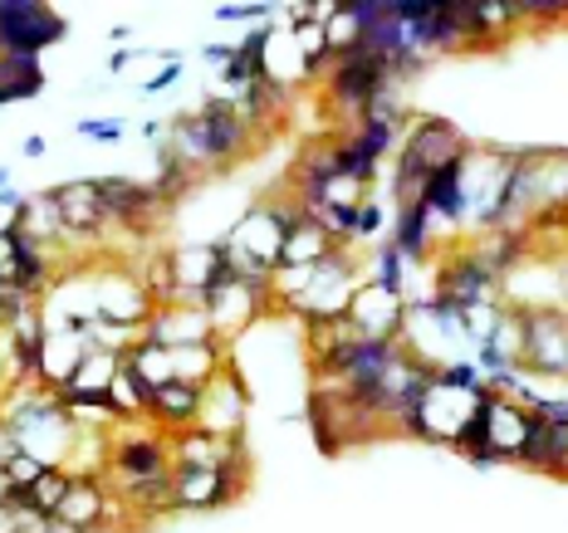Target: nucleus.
I'll use <instances>...</instances> for the list:
<instances>
[{
  "label": "nucleus",
  "mask_w": 568,
  "mask_h": 533,
  "mask_svg": "<svg viewBox=\"0 0 568 533\" xmlns=\"http://www.w3.org/2000/svg\"><path fill=\"white\" fill-rule=\"evenodd\" d=\"M69 470H44L40 480L30 484V509L34 514H59V504H64V494H69Z\"/></svg>",
  "instance_id": "nucleus-30"
},
{
  "label": "nucleus",
  "mask_w": 568,
  "mask_h": 533,
  "mask_svg": "<svg viewBox=\"0 0 568 533\" xmlns=\"http://www.w3.org/2000/svg\"><path fill=\"white\" fill-rule=\"evenodd\" d=\"M69 34V20L44 0H0V54H40Z\"/></svg>",
  "instance_id": "nucleus-10"
},
{
  "label": "nucleus",
  "mask_w": 568,
  "mask_h": 533,
  "mask_svg": "<svg viewBox=\"0 0 568 533\" xmlns=\"http://www.w3.org/2000/svg\"><path fill=\"white\" fill-rule=\"evenodd\" d=\"M348 324L358 328L363 338L402 342V334H407V299H397V294L377 289L373 279H363L358 294H353V304H348Z\"/></svg>",
  "instance_id": "nucleus-13"
},
{
  "label": "nucleus",
  "mask_w": 568,
  "mask_h": 533,
  "mask_svg": "<svg viewBox=\"0 0 568 533\" xmlns=\"http://www.w3.org/2000/svg\"><path fill=\"white\" fill-rule=\"evenodd\" d=\"M6 103H10V93H6V89H0V109H6Z\"/></svg>",
  "instance_id": "nucleus-45"
},
{
  "label": "nucleus",
  "mask_w": 568,
  "mask_h": 533,
  "mask_svg": "<svg viewBox=\"0 0 568 533\" xmlns=\"http://www.w3.org/2000/svg\"><path fill=\"white\" fill-rule=\"evenodd\" d=\"M93 294H99V318L103 324H118V328H142L152 318V294L142 275H128V269H113V275L93 279Z\"/></svg>",
  "instance_id": "nucleus-12"
},
{
  "label": "nucleus",
  "mask_w": 568,
  "mask_h": 533,
  "mask_svg": "<svg viewBox=\"0 0 568 533\" xmlns=\"http://www.w3.org/2000/svg\"><path fill=\"white\" fill-rule=\"evenodd\" d=\"M0 275H10V240L0 235Z\"/></svg>",
  "instance_id": "nucleus-43"
},
{
  "label": "nucleus",
  "mask_w": 568,
  "mask_h": 533,
  "mask_svg": "<svg viewBox=\"0 0 568 533\" xmlns=\"http://www.w3.org/2000/svg\"><path fill=\"white\" fill-rule=\"evenodd\" d=\"M54 201H59L64 235H99L109 225L103 201H99V182H64V186H54Z\"/></svg>",
  "instance_id": "nucleus-21"
},
{
  "label": "nucleus",
  "mask_w": 568,
  "mask_h": 533,
  "mask_svg": "<svg viewBox=\"0 0 568 533\" xmlns=\"http://www.w3.org/2000/svg\"><path fill=\"white\" fill-rule=\"evenodd\" d=\"M123 372H133L148 392H158V387L172 382V348H162V342H148L138 338L133 348L123 352Z\"/></svg>",
  "instance_id": "nucleus-26"
},
{
  "label": "nucleus",
  "mask_w": 568,
  "mask_h": 533,
  "mask_svg": "<svg viewBox=\"0 0 568 533\" xmlns=\"http://www.w3.org/2000/svg\"><path fill=\"white\" fill-rule=\"evenodd\" d=\"M6 186H10V167H0V192H6Z\"/></svg>",
  "instance_id": "nucleus-44"
},
{
  "label": "nucleus",
  "mask_w": 568,
  "mask_h": 533,
  "mask_svg": "<svg viewBox=\"0 0 568 533\" xmlns=\"http://www.w3.org/2000/svg\"><path fill=\"white\" fill-rule=\"evenodd\" d=\"M20 201H26V196H20V192H16V186H6V192H0V206H10V211H16V206H20Z\"/></svg>",
  "instance_id": "nucleus-41"
},
{
  "label": "nucleus",
  "mask_w": 568,
  "mask_h": 533,
  "mask_svg": "<svg viewBox=\"0 0 568 533\" xmlns=\"http://www.w3.org/2000/svg\"><path fill=\"white\" fill-rule=\"evenodd\" d=\"M231 54H235V44H221V40H211V44H206V50H201V59H206V64H211V69H216V74H221V69H226V64H231Z\"/></svg>",
  "instance_id": "nucleus-37"
},
{
  "label": "nucleus",
  "mask_w": 568,
  "mask_h": 533,
  "mask_svg": "<svg viewBox=\"0 0 568 533\" xmlns=\"http://www.w3.org/2000/svg\"><path fill=\"white\" fill-rule=\"evenodd\" d=\"M192 182H196V172L186 167V162L176 157L172 147H162V157H158V182H152V192H158L162 201H176Z\"/></svg>",
  "instance_id": "nucleus-29"
},
{
  "label": "nucleus",
  "mask_w": 568,
  "mask_h": 533,
  "mask_svg": "<svg viewBox=\"0 0 568 533\" xmlns=\"http://www.w3.org/2000/svg\"><path fill=\"white\" fill-rule=\"evenodd\" d=\"M142 137H148V142H162V123H158V117H152V123H142Z\"/></svg>",
  "instance_id": "nucleus-42"
},
{
  "label": "nucleus",
  "mask_w": 568,
  "mask_h": 533,
  "mask_svg": "<svg viewBox=\"0 0 568 533\" xmlns=\"http://www.w3.org/2000/svg\"><path fill=\"white\" fill-rule=\"evenodd\" d=\"M500 275H495L490 265L480 259L476 245H456L452 255L436 265V275H432V294L446 304V309H476V304H495L500 299Z\"/></svg>",
  "instance_id": "nucleus-9"
},
{
  "label": "nucleus",
  "mask_w": 568,
  "mask_h": 533,
  "mask_svg": "<svg viewBox=\"0 0 568 533\" xmlns=\"http://www.w3.org/2000/svg\"><path fill=\"white\" fill-rule=\"evenodd\" d=\"M436 221L426 216L422 201H402V206H393V250H402V259H412V265H426V255H432L436 245Z\"/></svg>",
  "instance_id": "nucleus-22"
},
{
  "label": "nucleus",
  "mask_w": 568,
  "mask_h": 533,
  "mask_svg": "<svg viewBox=\"0 0 568 533\" xmlns=\"http://www.w3.org/2000/svg\"><path fill=\"white\" fill-rule=\"evenodd\" d=\"M44 470H50V465H40L34 455H26V450H20V455L6 465V475H0V480H6V484H26V490H30V484L44 475Z\"/></svg>",
  "instance_id": "nucleus-34"
},
{
  "label": "nucleus",
  "mask_w": 568,
  "mask_h": 533,
  "mask_svg": "<svg viewBox=\"0 0 568 533\" xmlns=\"http://www.w3.org/2000/svg\"><path fill=\"white\" fill-rule=\"evenodd\" d=\"M172 445V465H245V441H226V435H211L201 426L168 435Z\"/></svg>",
  "instance_id": "nucleus-19"
},
{
  "label": "nucleus",
  "mask_w": 568,
  "mask_h": 533,
  "mask_svg": "<svg viewBox=\"0 0 568 533\" xmlns=\"http://www.w3.org/2000/svg\"><path fill=\"white\" fill-rule=\"evenodd\" d=\"M519 465L544 470V475H568V426H549L535 417L529 441L519 450Z\"/></svg>",
  "instance_id": "nucleus-23"
},
{
  "label": "nucleus",
  "mask_w": 568,
  "mask_h": 533,
  "mask_svg": "<svg viewBox=\"0 0 568 533\" xmlns=\"http://www.w3.org/2000/svg\"><path fill=\"white\" fill-rule=\"evenodd\" d=\"M103 470L118 480V490H138V484H148V480H162V475H172V445H168V435L158 431V426H148V421H138V426H128V431H118L113 441H109V460H103Z\"/></svg>",
  "instance_id": "nucleus-6"
},
{
  "label": "nucleus",
  "mask_w": 568,
  "mask_h": 533,
  "mask_svg": "<svg viewBox=\"0 0 568 533\" xmlns=\"http://www.w3.org/2000/svg\"><path fill=\"white\" fill-rule=\"evenodd\" d=\"M519 328H525L519 367H529L539 377H568V309H559V304H519Z\"/></svg>",
  "instance_id": "nucleus-8"
},
{
  "label": "nucleus",
  "mask_w": 568,
  "mask_h": 533,
  "mask_svg": "<svg viewBox=\"0 0 568 533\" xmlns=\"http://www.w3.org/2000/svg\"><path fill=\"white\" fill-rule=\"evenodd\" d=\"M485 392V387H480ZM480 392H466V387H452L442 372H432V382H426V392L417 401V421H412V435H422V441L432 445H456L460 431L470 426L480 407Z\"/></svg>",
  "instance_id": "nucleus-7"
},
{
  "label": "nucleus",
  "mask_w": 568,
  "mask_h": 533,
  "mask_svg": "<svg viewBox=\"0 0 568 533\" xmlns=\"http://www.w3.org/2000/svg\"><path fill=\"white\" fill-rule=\"evenodd\" d=\"M99 201L109 225H123V230H148L162 211V196L142 182H128V176H103L99 182Z\"/></svg>",
  "instance_id": "nucleus-16"
},
{
  "label": "nucleus",
  "mask_w": 568,
  "mask_h": 533,
  "mask_svg": "<svg viewBox=\"0 0 568 533\" xmlns=\"http://www.w3.org/2000/svg\"><path fill=\"white\" fill-rule=\"evenodd\" d=\"M20 152H26V157H44V137H26V147Z\"/></svg>",
  "instance_id": "nucleus-40"
},
{
  "label": "nucleus",
  "mask_w": 568,
  "mask_h": 533,
  "mask_svg": "<svg viewBox=\"0 0 568 533\" xmlns=\"http://www.w3.org/2000/svg\"><path fill=\"white\" fill-rule=\"evenodd\" d=\"M142 338L162 342V348H196V342H216V328H211L206 309L176 299V304H158L152 309V318L142 324Z\"/></svg>",
  "instance_id": "nucleus-14"
},
{
  "label": "nucleus",
  "mask_w": 568,
  "mask_h": 533,
  "mask_svg": "<svg viewBox=\"0 0 568 533\" xmlns=\"http://www.w3.org/2000/svg\"><path fill=\"white\" fill-rule=\"evenodd\" d=\"M133 59H138L133 50H118V54H109V74H123V69L133 64Z\"/></svg>",
  "instance_id": "nucleus-39"
},
{
  "label": "nucleus",
  "mask_w": 568,
  "mask_h": 533,
  "mask_svg": "<svg viewBox=\"0 0 568 533\" xmlns=\"http://www.w3.org/2000/svg\"><path fill=\"white\" fill-rule=\"evenodd\" d=\"M152 304H176L182 299V275H176V250H152L148 269H142Z\"/></svg>",
  "instance_id": "nucleus-28"
},
{
  "label": "nucleus",
  "mask_w": 568,
  "mask_h": 533,
  "mask_svg": "<svg viewBox=\"0 0 568 533\" xmlns=\"http://www.w3.org/2000/svg\"><path fill=\"white\" fill-rule=\"evenodd\" d=\"M358 255H353V245H334L318 265L310 269V279H304L300 299L290 304L294 314L304 318V324H334V318L348 314L353 294H358Z\"/></svg>",
  "instance_id": "nucleus-5"
},
{
  "label": "nucleus",
  "mask_w": 568,
  "mask_h": 533,
  "mask_svg": "<svg viewBox=\"0 0 568 533\" xmlns=\"http://www.w3.org/2000/svg\"><path fill=\"white\" fill-rule=\"evenodd\" d=\"M519 6V20L535 16V20H564L568 16V0H515Z\"/></svg>",
  "instance_id": "nucleus-35"
},
{
  "label": "nucleus",
  "mask_w": 568,
  "mask_h": 533,
  "mask_svg": "<svg viewBox=\"0 0 568 533\" xmlns=\"http://www.w3.org/2000/svg\"><path fill=\"white\" fill-rule=\"evenodd\" d=\"M16 455H20L16 435H10V431H6V421H0V475H6V465H10V460H16Z\"/></svg>",
  "instance_id": "nucleus-38"
},
{
  "label": "nucleus",
  "mask_w": 568,
  "mask_h": 533,
  "mask_svg": "<svg viewBox=\"0 0 568 533\" xmlns=\"http://www.w3.org/2000/svg\"><path fill=\"white\" fill-rule=\"evenodd\" d=\"M377 289L397 294V299L412 304V259H402V250H393V245H377L373 250V275H368Z\"/></svg>",
  "instance_id": "nucleus-27"
},
{
  "label": "nucleus",
  "mask_w": 568,
  "mask_h": 533,
  "mask_svg": "<svg viewBox=\"0 0 568 533\" xmlns=\"http://www.w3.org/2000/svg\"><path fill=\"white\" fill-rule=\"evenodd\" d=\"M300 216H304L300 201H260V206L245 211L226 235L235 275L251 284H270V275L284 265V240L300 225Z\"/></svg>",
  "instance_id": "nucleus-2"
},
{
  "label": "nucleus",
  "mask_w": 568,
  "mask_h": 533,
  "mask_svg": "<svg viewBox=\"0 0 568 533\" xmlns=\"http://www.w3.org/2000/svg\"><path fill=\"white\" fill-rule=\"evenodd\" d=\"M44 84H50V79H44L40 54H0V89L10 93V103L40 99Z\"/></svg>",
  "instance_id": "nucleus-25"
},
{
  "label": "nucleus",
  "mask_w": 568,
  "mask_h": 533,
  "mask_svg": "<svg viewBox=\"0 0 568 533\" xmlns=\"http://www.w3.org/2000/svg\"><path fill=\"white\" fill-rule=\"evenodd\" d=\"M176 79H182V59H168V64L158 69V74L148 79V84H142V99H152V93H162V89H172Z\"/></svg>",
  "instance_id": "nucleus-36"
},
{
  "label": "nucleus",
  "mask_w": 568,
  "mask_h": 533,
  "mask_svg": "<svg viewBox=\"0 0 568 533\" xmlns=\"http://www.w3.org/2000/svg\"><path fill=\"white\" fill-rule=\"evenodd\" d=\"M245 490V465H172V500L176 509H226Z\"/></svg>",
  "instance_id": "nucleus-11"
},
{
  "label": "nucleus",
  "mask_w": 568,
  "mask_h": 533,
  "mask_svg": "<svg viewBox=\"0 0 568 533\" xmlns=\"http://www.w3.org/2000/svg\"><path fill=\"white\" fill-rule=\"evenodd\" d=\"M123 133H128V127L118 123V117H84V123H79V137H84V142H103V147L123 142Z\"/></svg>",
  "instance_id": "nucleus-33"
},
{
  "label": "nucleus",
  "mask_w": 568,
  "mask_h": 533,
  "mask_svg": "<svg viewBox=\"0 0 568 533\" xmlns=\"http://www.w3.org/2000/svg\"><path fill=\"white\" fill-rule=\"evenodd\" d=\"M417 201L426 206V216L436 221V230L466 225V157H460V162H446L442 172L426 176Z\"/></svg>",
  "instance_id": "nucleus-18"
},
{
  "label": "nucleus",
  "mask_w": 568,
  "mask_h": 533,
  "mask_svg": "<svg viewBox=\"0 0 568 533\" xmlns=\"http://www.w3.org/2000/svg\"><path fill=\"white\" fill-rule=\"evenodd\" d=\"M201 397L206 387H192V382H168L152 392V407H148V426H158L162 435H176L186 426L201 421Z\"/></svg>",
  "instance_id": "nucleus-20"
},
{
  "label": "nucleus",
  "mask_w": 568,
  "mask_h": 533,
  "mask_svg": "<svg viewBox=\"0 0 568 533\" xmlns=\"http://www.w3.org/2000/svg\"><path fill=\"white\" fill-rule=\"evenodd\" d=\"M270 16H275V6H265V0H245V6H216L211 10V20H221V25H270Z\"/></svg>",
  "instance_id": "nucleus-32"
},
{
  "label": "nucleus",
  "mask_w": 568,
  "mask_h": 533,
  "mask_svg": "<svg viewBox=\"0 0 568 533\" xmlns=\"http://www.w3.org/2000/svg\"><path fill=\"white\" fill-rule=\"evenodd\" d=\"M245 401H251V392H245V382L235 377V367H226V372L206 387V397H201L196 426L211 435H226V441H245Z\"/></svg>",
  "instance_id": "nucleus-15"
},
{
  "label": "nucleus",
  "mask_w": 568,
  "mask_h": 533,
  "mask_svg": "<svg viewBox=\"0 0 568 533\" xmlns=\"http://www.w3.org/2000/svg\"><path fill=\"white\" fill-rule=\"evenodd\" d=\"M245 142H251V123L241 117V109L231 99H206L196 113L172 123L168 147L192 172H206V167H231L245 152Z\"/></svg>",
  "instance_id": "nucleus-1"
},
{
  "label": "nucleus",
  "mask_w": 568,
  "mask_h": 533,
  "mask_svg": "<svg viewBox=\"0 0 568 533\" xmlns=\"http://www.w3.org/2000/svg\"><path fill=\"white\" fill-rule=\"evenodd\" d=\"M470 152L466 133L446 117H412L407 133H402V147H397V172H393V196L397 206L402 201H417L422 196V182L432 172H442L446 162H460Z\"/></svg>",
  "instance_id": "nucleus-3"
},
{
  "label": "nucleus",
  "mask_w": 568,
  "mask_h": 533,
  "mask_svg": "<svg viewBox=\"0 0 568 533\" xmlns=\"http://www.w3.org/2000/svg\"><path fill=\"white\" fill-rule=\"evenodd\" d=\"M113 514H118V504H113L103 475H74L54 519L59 524H69V529H79V533H99V529H109Z\"/></svg>",
  "instance_id": "nucleus-17"
},
{
  "label": "nucleus",
  "mask_w": 568,
  "mask_h": 533,
  "mask_svg": "<svg viewBox=\"0 0 568 533\" xmlns=\"http://www.w3.org/2000/svg\"><path fill=\"white\" fill-rule=\"evenodd\" d=\"M393 69L383 64L377 54H368L358 44V50H348V54H338L334 64H328V74H324V99H328V109L348 117V127L358 123V117H368L373 113V103L383 99V93H393ZM343 127V133H348Z\"/></svg>",
  "instance_id": "nucleus-4"
},
{
  "label": "nucleus",
  "mask_w": 568,
  "mask_h": 533,
  "mask_svg": "<svg viewBox=\"0 0 568 533\" xmlns=\"http://www.w3.org/2000/svg\"><path fill=\"white\" fill-rule=\"evenodd\" d=\"M328 250H334V235H328L314 216H300V225H294L290 240H284V265L280 269H310Z\"/></svg>",
  "instance_id": "nucleus-24"
},
{
  "label": "nucleus",
  "mask_w": 568,
  "mask_h": 533,
  "mask_svg": "<svg viewBox=\"0 0 568 533\" xmlns=\"http://www.w3.org/2000/svg\"><path fill=\"white\" fill-rule=\"evenodd\" d=\"M387 221H393V216H387V206H383L377 196H368L363 206L348 211V245H353V240H377Z\"/></svg>",
  "instance_id": "nucleus-31"
}]
</instances>
